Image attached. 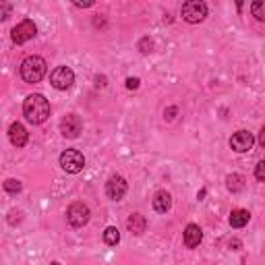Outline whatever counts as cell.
<instances>
[{"instance_id":"277c9868","label":"cell","mask_w":265,"mask_h":265,"mask_svg":"<svg viewBox=\"0 0 265 265\" xmlns=\"http://www.w3.org/2000/svg\"><path fill=\"white\" fill-rule=\"evenodd\" d=\"M60 166L68 174H79L85 166V157L77 149H66V151L60 153Z\"/></svg>"},{"instance_id":"e0dca14e","label":"cell","mask_w":265,"mask_h":265,"mask_svg":"<svg viewBox=\"0 0 265 265\" xmlns=\"http://www.w3.org/2000/svg\"><path fill=\"white\" fill-rule=\"evenodd\" d=\"M104 242L106 244H110V246H116L118 242H120V232H118V228H114V226H108L104 230Z\"/></svg>"},{"instance_id":"ba28073f","label":"cell","mask_w":265,"mask_h":265,"mask_svg":"<svg viewBox=\"0 0 265 265\" xmlns=\"http://www.w3.org/2000/svg\"><path fill=\"white\" fill-rule=\"evenodd\" d=\"M81 129H83V122L77 114H68L60 120V133L66 139H77L81 135Z\"/></svg>"},{"instance_id":"3957f363","label":"cell","mask_w":265,"mask_h":265,"mask_svg":"<svg viewBox=\"0 0 265 265\" xmlns=\"http://www.w3.org/2000/svg\"><path fill=\"white\" fill-rule=\"evenodd\" d=\"M181 13L187 23H201L207 17V5L201 3V0H189V3L183 5Z\"/></svg>"},{"instance_id":"5b68a950","label":"cell","mask_w":265,"mask_h":265,"mask_svg":"<svg viewBox=\"0 0 265 265\" xmlns=\"http://www.w3.org/2000/svg\"><path fill=\"white\" fill-rule=\"evenodd\" d=\"M90 216H92L90 207H87L85 203H81V201L73 203L66 209V220H68V224L73 228H83L87 222H90Z\"/></svg>"},{"instance_id":"30bf717a","label":"cell","mask_w":265,"mask_h":265,"mask_svg":"<svg viewBox=\"0 0 265 265\" xmlns=\"http://www.w3.org/2000/svg\"><path fill=\"white\" fill-rule=\"evenodd\" d=\"M253 143H255V139H253V135H251L249 131H238V133H234L232 139H230V147H232L236 153L249 151V149L253 147Z\"/></svg>"},{"instance_id":"7a4b0ae2","label":"cell","mask_w":265,"mask_h":265,"mask_svg":"<svg viewBox=\"0 0 265 265\" xmlns=\"http://www.w3.org/2000/svg\"><path fill=\"white\" fill-rule=\"evenodd\" d=\"M48 70V64L42 56H27L21 62V77L25 83H40Z\"/></svg>"},{"instance_id":"ffe728a7","label":"cell","mask_w":265,"mask_h":265,"mask_svg":"<svg viewBox=\"0 0 265 265\" xmlns=\"http://www.w3.org/2000/svg\"><path fill=\"white\" fill-rule=\"evenodd\" d=\"M255 179L259 183H265V160L257 164V168H255Z\"/></svg>"},{"instance_id":"cb8c5ba5","label":"cell","mask_w":265,"mask_h":265,"mask_svg":"<svg viewBox=\"0 0 265 265\" xmlns=\"http://www.w3.org/2000/svg\"><path fill=\"white\" fill-rule=\"evenodd\" d=\"M228 246H230L232 251H238L240 249V240H230V242H228Z\"/></svg>"},{"instance_id":"8992f818","label":"cell","mask_w":265,"mask_h":265,"mask_svg":"<svg viewBox=\"0 0 265 265\" xmlns=\"http://www.w3.org/2000/svg\"><path fill=\"white\" fill-rule=\"evenodd\" d=\"M50 83L54 85L56 90L64 92V90H68V87L75 83V73L68 66H56L54 70H52V75H50Z\"/></svg>"},{"instance_id":"8fae6325","label":"cell","mask_w":265,"mask_h":265,"mask_svg":"<svg viewBox=\"0 0 265 265\" xmlns=\"http://www.w3.org/2000/svg\"><path fill=\"white\" fill-rule=\"evenodd\" d=\"M9 139L15 147H23L27 143V131L21 122H13L11 129H9Z\"/></svg>"},{"instance_id":"d4e9b609","label":"cell","mask_w":265,"mask_h":265,"mask_svg":"<svg viewBox=\"0 0 265 265\" xmlns=\"http://www.w3.org/2000/svg\"><path fill=\"white\" fill-rule=\"evenodd\" d=\"M259 145L265 149V127L261 129V133H259Z\"/></svg>"},{"instance_id":"6da1fadb","label":"cell","mask_w":265,"mask_h":265,"mask_svg":"<svg viewBox=\"0 0 265 265\" xmlns=\"http://www.w3.org/2000/svg\"><path fill=\"white\" fill-rule=\"evenodd\" d=\"M23 114L31 125H42L50 116V104L42 94H33L23 102Z\"/></svg>"},{"instance_id":"ac0fdd59","label":"cell","mask_w":265,"mask_h":265,"mask_svg":"<svg viewBox=\"0 0 265 265\" xmlns=\"http://www.w3.org/2000/svg\"><path fill=\"white\" fill-rule=\"evenodd\" d=\"M251 13L257 21H265V0H255L251 5Z\"/></svg>"},{"instance_id":"52a82bcc","label":"cell","mask_w":265,"mask_h":265,"mask_svg":"<svg viewBox=\"0 0 265 265\" xmlns=\"http://www.w3.org/2000/svg\"><path fill=\"white\" fill-rule=\"evenodd\" d=\"M35 33H38V27H35V23L31 19H25V21H21L19 25L13 29L11 38H13L15 44H25L31 38H35Z\"/></svg>"},{"instance_id":"4fadbf2b","label":"cell","mask_w":265,"mask_h":265,"mask_svg":"<svg viewBox=\"0 0 265 265\" xmlns=\"http://www.w3.org/2000/svg\"><path fill=\"white\" fill-rule=\"evenodd\" d=\"M172 207V197L168 191H157L155 197H153V209L157 211V214H166V211H170Z\"/></svg>"},{"instance_id":"44dd1931","label":"cell","mask_w":265,"mask_h":265,"mask_svg":"<svg viewBox=\"0 0 265 265\" xmlns=\"http://www.w3.org/2000/svg\"><path fill=\"white\" fill-rule=\"evenodd\" d=\"M139 48H141V52H143V54H147V52H151V40H141L139 42Z\"/></svg>"},{"instance_id":"9c48e42d","label":"cell","mask_w":265,"mask_h":265,"mask_svg":"<svg viewBox=\"0 0 265 265\" xmlns=\"http://www.w3.org/2000/svg\"><path fill=\"white\" fill-rule=\"evenodd\" d=\"M127 189H129V185L122 176H112V179L106 183V195H108V199H112V201H120L127 195Z\"/></svg>"},{"instance_id":"484cf974","label":"cell","mask_w":265,"mask_h":265,"mask_svg":"<svg viewBox=\"0 0 265 265\" xmlns=\"http://www.w3.org/2000/svg\"><path fill=\"white\" fill-rule=\"evenodd\" d=\"M75 7H79V9H90V7H94V3H75Z\"/></svg>"},{"instance_id":"9a60e30c","label":"cell","mask_w":265,"mask_h":265,"mask_svg":"<svg viewBox=\"0 0 265 265\" xmlns=\"http://www.w3.org/2000/svg\"><path fill=\"white\" fill-rule=\"evenodd\" d=\"M251 220V214L246 209H232L230 214V226L232 228H244Z\"/></svg>"},{"instance_id":"4316f807","label":"cell","mask_w":265,"mask_h":265,"mask_svg":"<svg viewBox=\"0 0 265 265\" xmlns=\"http://www.w3.org/2000/svg\"><path fill=\"white\" fill-rule=\"evenodd\" d=\"M50 265H60V263H56V261H54V263H50Z\"/></svg>"},{"instance_id":"7c38bea8","label":"cell","mask_w":265,"mask_h":265,"mask_svg":"<svg viewBox=\"0 0 265 265\" xmlns=\"http://www.w3.org/2000/svg\"><path fill=\"white\" fill-rule=\"evenodd\" d=\"M201 240H203L201 228L197 224H189L185 228V244H187V249H195V246H199Z\"/></svg>"},{"instance_id":"603a6c76","label":"cell","mask_w":265,"mask_h":265,"mask_svg":"<svg viewBox=\"0 0 265 265\" xmlns=\"http://www.w3.org/2000/svg\"><path fill=\"white\" fill-rule=\"evenodd\" d=\"M9 11H11V7L9 5H3V11H0V19H9Z\"/></svg>"},{"instance_id":"7402d4cb","label":"cell","mask_w":265,"mask_h":265,"mask_svg":"<svg viewBox=\"0 0 265 265\" xmlns=\"http://www.w3.org/2000/svg\"><path fill=\"white\" fill-rule=\"evenodd\" d=\"M139 83H141V81H139L137 77H129V79H127V90H137Z\"/></svg>"},{"instance_id":"5bb4252c","label":"cell","mask_w":265,"mask_h":265,"mask_svg":"<svg viewBox=\"0 0 265 265\" xmlns=\"http://www.w3.org/2000/svg\"><path fill=\"white\" fill-rule=\"evenodd\" d=\"M127 228H129V232H131V234L139 236V234H143V232H145L147 222H145V218L141 216V214H133V216H129V220H127Z\"/></svg>"},{"instance_id":"2e32d148","label":"cell","mask_w":265,"mask_h":265,"mask_svg":"<svg viewBox=\"0 0 265 265\" xmlns=\"http://www.w3.org/2000/svg\"><path fill=\"white\" fill-rule=\"evenodd\" d=\"M226 189L230 193H240L244 189V179L240 174H230L226 176Z\"/></svg>"},{"instance_id":"d6986e66","label":"cell","mask_w":265,"mask_h":265,"mask_svg":"<svg viewBox=\"0 0 265 265\" xmlns=\"http://www.w3.org/2000/svg\"><path fill=\"white\" fill-rule=\"evenodd\" d=\"M21 189H23V185L19 181H15V179H9L5 183V191L7 193H13V195H15V193H21Z\"/></svg>"}]
</instances>
